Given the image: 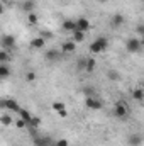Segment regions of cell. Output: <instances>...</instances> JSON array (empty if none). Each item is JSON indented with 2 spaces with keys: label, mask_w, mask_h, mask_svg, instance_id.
Instances as JSON below:
<instances>
[{
  "label": "cell",
  "mask_w": 144,
  "mask_h": 146,
  "mask_svg": "<svg viewBox=\"0 0 144 146\" xmlns=\"http://www.w3.org/2000/svg\"><path fill=\"white\" fill-rule=\"evenodd\" d=\"M108 46V39L107 37H97L92 44H90V53H93V54H100V53H104L105 49H107Z\"/></svg>",
  "instance_id": "obj_1"
},
{
  "label": "cell",
  "mask_w": 144,
  "mask_h": 146,
  "mask_svg": "<svg viewBox=\"0 0 144 146\" xmlns=\"http://www.w3.org/2000/svg\"><path fill=\"white\" fill-rule=\"evenodd\" d=\"M143 46H144L143 37H131V39L126 42V48H127L129 53H139V51L143 49Z\"/></svg>",
  "instance_id": "obj_2"
},
{
  "label": "cell",
  "mask_w": 144,
  "mask_h": 146,
  "mask_svg": "<svg viewBox=\"0 0 144 146\" xmlns=\"http://www.w3.org/2000/svg\"><path fill=\"white\" fill-rule=\"evenodd\" d=\"M0 46H2V49H5V51L14 49V48H15V37L12 36V34H3V36L0 37Z\"/></svg>",
  "instance_id": "obj_3"
},
{
  "label": "cell",
  "mask_w": 144,
  "mask_h": 146,
  "mask_svg": "<svg viewBox=\"0 0 144 146\" xmlns=\"http://www.w3.org/2000/svg\"><path fill=\"white\" fill-rule=\"evenodd\" d=\"M75 24H76V29L75 31H80V33H88L92 29V24H90V21L87 17H78L75 21Z\"/></svg>",
  "instance_id": "obj_4"
},
{
  "label": "cell",
  "mask_w": 144,
  "mask_h": 146,
  "mask_svg": "<svg viewBox=\"0 0 144 146\" xmlns=\"http://www.w3.org/2000/svg\"><path fill=\"white\" fill-rule=\"evenodd\" d=\"M0 106H2V107H5L9 112H19V110H20V106L17 104V100H15V99H5Z\"/></svg>",
  "instance_id": "obj_5"
},
{
  "label": "cell",
  "mask_w": 144,
  "mask_h": 146,
  "mask_svg": "<svg viewBox=\"0 0 144 146\" xmlns=\"http://www.w3.org/2000/svg\"><path fill=\"white\" fill-rule=\"evenodd\" d=\"M85 106L92 110H100L102 109V102H100L98 99H95V97H88V99L85 100Z\"/></svg>",
  "instance_id": "obj_6"
},
{
  "label": "cell",
  "mask_w": 144,
  "mask_h": 146,
  "mask_svg": "<svg viewBox=\"0 0 144 146\" xmlns=\"http://www.w3.org/2000/svg\"><path fill=\"white\" fill-rule=\"evenodd\" d=\"M29 46H31L32 49H42V48L46 46V39H44V37H41V36L32 37V39H31V42H29Z\"/></svg>",
  "instance_id": "obj_7"
},
{
  "label": "cell",
  "mask_w": 144,
  "mask_h": 146,
  "mask_svg": "<svg viewBox=\"0 0 144 146\" xmlns=\"http://www.w3.org/2000/svg\"><path fill=\"white\" fill-rule=\"evenodd\" d=\"M114 114H115L117 117H120V119H122V117H126V115H127V107H126L122 102H117V104H115V107H114Z\"/></svg>",
  "instance_id": "obj_8"
},
{
  "label": "cell",
  "mask_w": 144,
  "mask_h": 146,
  "mask_svg": "<svg viewBox=\"0 0 144 146\" xmlns=\"http://www.w3.org/2000/svg\"><path fill=\"white\" fill-rule=\"evenodd\" d=\"M46 60L48 61H59V58H61V53L58 51V49H49V51H46Z\"/></svg>",
  "instance_id": "obj_9"
},
{
  "label": "cell",
  "mask_w": 144,
  "mask_h": 146,
  "mask_svg": "<svg viewBox=\"0 0 144 146\" xmlns=\"http://www.w3.org/2000/svg\"><path fill=\"white\" fill-rule=\"evenodd\" d=\"M61 27H63V31H66V33H73V31L76 29V24H75L73 19H66V21H63Z\"/></svg>",
  "instance_id": "obj_10"
},
{
  "label": "cell",
  "mask_w": 144,
  "mask_h": 146,
  "mask_svg": "<svg viewBox=\"0 0 144 146\" xmlns=\"http://www.w3.org/2000/svg\"><path fill=\"white\" fill-rule=\"evenodd\" d=\"M129 145L131 146H141L143 145V136H141L139 133L131 134V138H129Z\"/></svg>",
  "instance_id": "obj_11"
},
{
  "label": "cell",
  "mask_w": 144,
  "mask_h": 146,
  "mask_svg": "<svg viewBox=\"0 0 144 146\" xmlns=\"http://www.w3.org/2000/svg\"><path fill=\"white\" fill-rule=\"evenodd\" d=\"M63 53H75L76 51V42H73V41H66V42H63Z\"/></svg>",
  "instance_id": "obj_12"
},
{
  "label": "cell",
  "mask_w": 144,
  "mask_h": 146,
  "mask_svg": "<svg viewBox=\"0 0 144 146\" xmlns=\"http://www.w3.org/2000/svg\"><path fill=\"white\" fill-rule=\"evenodd\" d=\"M95 68H97V61H95L93 58H87V63H85V72L93 73V72H95Z\"/></svg>",
  "instance_id": "obj_13"
},
{
  "label": "cell",
  "mask_w": 144,
  "mask_h": 146,
  "mask_svg": "<svg viewBox=\"0 0 144 146\" xmlns=\"http://www.w3.org/2000/svg\"><path fill=\"white\" fill-rule=\"evenodd\" d=\"M34 9H36V2H34V0H26V2H22V10H26L27 14H29V12H34Z\"/></svg>",
  "instance_id": "obj_14"
},
{
  "label": "cell",
  "mask_w": 144,
  "mask_h": 146,
  "mask_svg": "<svg viewBox=\"0 0 144 146\" xmlns=\"http://www.w3.org/2000/svg\"><path fill=\"white\" fill-rule=\"evenodd\" d=\"M12 122H14V121H12V115H10V114H3V115H0V124H2L3 127H9Z\"/></svg>",
  "instance_id": "obj_15"
},
{
  "label": "cell",
  "mask_w": 144,
  "mask_h": 146,
  "mask_svg": "<svg viewBox=\"0 0 144 146\" xmlns=\"http://www.w3.org/2000/svg\"><path fill=\"white\" fill-rule=\"evenodd\" d=\"M124 22H126V19H124V15H122V14H115V15H114V19H112V26H115V27L122 26Z\"/></svg>",
  "instance_id": "obj_16"
},
{
  "label": "cell",
  "mask_w": 144,
  "mask_h": 146,
  "mask_svg": "<svg viewBox=\"0 0 144 146\" xmlns=\"http://www.w3.org/2000/svg\"><path fill=\"white\" fill-rule=\"evenodd\" d=\"M71 34H73V39H71V41H73V42H76V44L85 41V33H80V31H73Z\"/></svg>",
  "instance_id": "obj_17"
},
{
  "label": "cell",
  "mask_w": 144,
  "mask_h": 146,
  "mask_svg": "<svg viewBox=\"0 0 144 146\" xmlns=\"http://www.w3.org/2000/svg\"><path fill=\"white\" fill-rule=\"evenodd\" d=\"M10 60H12V58H10V53L5 51V49H0V63L5 65V63H9Z\"/></svg>",
  "instance_id": "obj_18"
},
{
  "label": "cell",
  "mask_w": 144,
  "mask_h": 146,
  "mask_svg": "<svg viewBox=\"0 0 144 146\" xmlns=\"http://www.w3.org/2000/svg\"><path fill=\"white\" fill-rule=\"evenodd\" d=\"M17 114H19V115H20V119H24V121H26V122H27V124H29V121H31V117H32V115H31V112H29V110H27V109H22V107H20V110H19V112H17Z\"/></svg>",
  "instance_id": "obj_19"
},
{
  "label": "cell",
  "mask_w": 144,
  "mask_h": 146,
  "mask_svg": "<svg viewBox=\"0 0 144 146\" xmlns=\"http://www.w3.org/2000/svg\"><path fill=\"white\" fill-rule=\"evenodd\" d=\"M10 68L7 66V65H0V78H7V76H10Z\"/></svg>",
  "instance_id": "obj_20"
},
{
  "label": "cell",
  "mask_w": 144,
  "mask_h": 146,
  "mask_svg": "<svg viewBox=\"0 0 144 146\" xmlns=\"http://www.w3.org/2000/svg\"><path fill=\"white\" fill-rule=\"evenodd\" d=\"M27 22H29V24H32V26L39 22V17H37L36 12H29V14H27Z\"/></svg>",
  "instance_id": "obj_21"
},
{
  "label": "cell",
  "mask_w": 144,
  "mask_h": 146,
  "mask_svg": "<svg viewBox=\"0 0 144 146\" xmlns=\"http://www.w3.org/2000/svg\"><path fill=\"white\" fill-rule=\"evenodd\" d=\"M132 99L137 100V102H143V88H136L132 92Z\"/></svg>",
  "instance_id": "obj_22"
},
{
  "label": "cell",
  "mask_w": 144,
  "mask_h": 146,
  "mask_svg": "<svg viewBox=\"0 0 144 146\" xmlns=\"http://www.w3.org/2000/svg\"><path fill=\"white\" fill-rule=\"evenodd\" d=\"M61 109H66V107H65V104H63L61 100H56V102H53V110H56V112H59Z\"/></svg>",
  "instance_id": "obj_23"
},
{
  "label": "cell",
  "mask_w": 144,
  "mask_h": 146,
  "mask_svg": "<svg viewBox=\"0 0 144 146\" xmlns=\"http://www.w3.org/2000/svg\"><path fill=\"white\" fill-rule=\"evenodd\" d=\"M85 63H87V58H80V60L76 61V68H78L80 72H85Z\"/></svg>",
  "instance_id": "obj_24"
},
{
  "label": "cell",
  "mask_w": 144,
  "mask_h": 146,
  "mask_svg": "<svg viewBox=\"0 0 144 146\" xmlns=\"http://www.w3.org/2000/svg\"><path fill=\"white\" fill-rule=\"evenodd\" d=\"M36 73L34 72H27L26 73V80H27V82H29V83H31V82H36Z\"/></svg>",
  "instance_id": "obj_25"
},
{
  "label": "cell",
  "mask_w": 144,
  "mask_h": 146,
  "mask_svg": "<svg viewBox=\"0 0 144 146\" xmlns=\"http://www.w3.org/2000/svg\"><path fill=\"white\" fill-rule=\"evenodd\" d=\"M15 126H17L19 129H24V127H27V122H26L24 119H17V121H15Z\"/></svg>",
  "instance_id": "obj_26"
},
{
  "label": "cell",
  "mask_w": 144,
  "mask_h": 146,
  "mask_svg": "<svg viewBox=\"0 0 144 146\" xmlns=\"http://www.w3.org/2000/svg\"><path fill=\"white\" fill-rule=\"evenodd\" d=\"M29 124H31V126H34V127H37V126L41 124V119L32 115V117H31V121H29ZM29 124H27V126H29Z\"/></svg>",
  "instance_id": "obj_27"
},
{
  "label": "cell",
  "mask_w": 144,
  "mask_h": 146,
  "mask_svg": "<svg viewBox=\"0 0 144 146\" xmlns=\"http://www.w3.org/2000/svg\"><path fill=\"white\" fill-rule=\"evenodd\" d=\"M108 78L110 80H119V73L115 72V70H110L108 72Z\"/></svg>",
  "instance_id": "obj_28"
},
{
  "label": "cell",
  "mask_w": 144,
  "mask_h": 146,
  "mask_svg": "<svg viewBox=\"0 0 144 146\" xmlns=\"http://www.w3.org/2000/svg\"><path fill=\"white\" fill-rule=\"evenodd\" d=\"M56 146H70V143H68V139H58Z\"/></svg>",
  "instance_id": "obj_29"
},
{
  "label": "cell",
  "mask_w": 144,
  "mask_h": 146,
  "mask_svg": "<svg viewBox=\"0 0 144 146\" xmlns=\"http://www.w3.org/2000/svg\"><path fill=\"white\" fill-rule=\"evenodd\" d=\"M136 33H137V36H143L144 34V26L143 24H139V26L136 27Z\"/></svg>",
  "instance_id": "obj_30"
},
{
  "label": "cell",
  "mask_w": 144,
  "mask_h": 146,
  "mask_svg": "<svg viewBox=\"0 0 144 146\" xmlns=\"http://www.w3.org/2000/svg\"><path fill=\"white\" fill-rule=\"evenodd\" d=\"M41 37H44V39H48V37H49V39H51V37H53V33H48V31H42V33H41Z\"/></svg>",
  "instance_id": "obj_31"
},
{
  "label": "cell",
  "mask_w": 144,
  "mask_h": 146,
  "mask_svg": "<svg viewBox=\"0 0 144 146\" xmlns=\"http://www.w3.org/2000/svg\"><path fill=\"white\" fill-rule=\"evenodd\" d=\"M58 115H59V117H66V115H68V110H66V109H61L59 112H58Z\"/></svg>",
  "instance_id": "obj_32"
},
{
  "label": "cell",
  "mask_w": 144,
  "mask_h": 146,
  "mask_svg": "<svg viewBox=\"0 0 144 146\" xmlns=\"http://www.w3.org/2000/svg\"><path fill=\"white\" fill-rule=\"evenodd\" d=\"M3 10H5V9H3V5H2V3H0V15H2V14H3Z\"/></svg>",
  "instance_id": "obj_33"
},
{
  "label": "cell",
  "mask_w": 144,
  "mask_h": 146,
  "mask_svg": "<svg viewBox=\"0 0 144 146\" xmlns=\"http://www.w3.org/2000/svg\"><path fill=\"white\" fill-rule=\"evenodd\" d=\"M98 2H100V3H105V2H107V0H98Z\"/></svg>",
  "instance_id": "obj_34"
}]
</instances>
